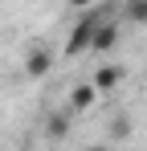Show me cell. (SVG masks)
I'll return each mask as SVG.
<instances>
[{
  "mask_svg": "<svg viewBox=\"0 0 147 151\" xmlns=\"http://www.w3.org/2000/svg\"><path fill=\"white\" fill-rule=\"evenodd\" d=\"M98 21H102V8H90V12H82V17H78V25H74L70 41H66V57H78V53H90V37H94Z\"/></svg>",
  "mask_w": 147,
  "mask_h": 151,
  "instance_id": "cell-1",
  "label": "cell"
},
{
  "mask_svg": "<svg viewBox=\"0 0 147 151\" xmlns=\"http://www.w3.org/2000/svg\"><path fill=\"white\" fill-rule=\"evenodd\" d=\"M115 45H119V21H106V17H102L98 29H94V37H90V53L102 57V53H110Z\"/></svg>",
  "mask_w": 147,
  "mask_h": 151,
  "instance_id": "cell-2",
  "label": "cell"
},
{
  "mask_svg": "<svg viewBox=\"0 0 147 151\" xmlns=\"http://www.w3.org/2000/svg\"><path fill=\"white\" fill-rule=\"evenodd\" d=\"M94 102H98V90L90 86V82H82V86H74V90H70V102H66V110H70V114H86Z\"/></svg>",
  "mask_w": 147,
  "mask_h": 151,
  "instance_id": "cell-3",
  "label": "cell"
},
{
  "mask_svg": "<svg viewBox=\"0 0 147 151\" xmlns=\"http://www.w3.org/2000/svg\"><path fill=\"white\" fill-rule=\"evenodd\" d=\"M49 70H53V53H49L45 45L29 49V57H24V74H29V78H45Z\"/></svg>",
  "mask_w": 147,
  "mask_h": 151,
  "instance_id": "cell-4",
  "label": "cell"
},
{
  "mask_svg": "<svg viewBox=\"0 0 147 151\" xmlns=\"http://www.w3.org/2000/svg\"><path fill=\"white\" fill-rule=\"evenodd\" d=\"M119 82H122V70H119V65H98V74L90 78V86H94L98 94H110Z\"/></svg>",
  "mask_w": 147,
  "mask_h": 151,
  "instance_id": "cell-5",
  "label": "cell"
},
{
  "mask_svg": "<svg viewBox=\"0 0 147 151\" xmlns=\"http://www.w3.org/2000/svg\"><path fill=\"white\" fill-rule=\"evenodd\" d=\"M122 17L131 25H147V0H127L122 4Z\"/></svg>",
  "mask_w": 147,
  "mask_h": 151,
  "instance_id": "cell-6",
  "label": "cell"
},
{
  "mask_svg": "<svg viewBox=\"0 0 147 151\" xmlns=\"http://www.w3.org/2000/svg\"><path fill=\"white\" fill-rule=\"evenodd\" d=\"M66 119H70V110H53V114H49V135H53V139H61V135H66Z\"/></svg>",
  "mask_w": 147,
  "mask_h": 151,
  "instance_id": "cell-7",
  "label": "cell"
},
{
  "mask_svg": "<svg viewBox=\"0 0 147 151\" xmlns=\"http://www.w3.org/2000/svg\"><path fill=\"white\" fill-rule=\"evenodd\" d=\"M74 8H90V4H94V0H70Z\"/></svg>",
  "mask_w": 147,
  "mask_h": 151,
  "instance_id": "cell-8",
  "label": "cell"
},
{
  "mask_svg": "<svg viewBox=\"0 0 147 151\" xmlns=\"http://www.w3.org/2000/svg\"><path fill=\"white\" fill-rule=\"evenodd\" d=\"M86 151H110V147H102V143H94V147H86Z\"/></svg>",
  "mask_w": 147,
  "mask_h": 151,
  "instance_id": "cell-9",
  "label": "cell"
}]
</instances>
